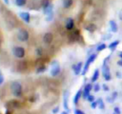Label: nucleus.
Returning a JSON list of instances; mask_svg holds the SVG:
<instances>
[{
	"mask_svg": "<svg viewBox=\"0 0 122 114\" xmlns=\"http://www.w3.org/2000/svg\"><path fill=\"white\" fill-rule=\"evenodd\" d=\"M97 102H98V107H99L100 109H104V108H105V104H104L102 98L97 99Z\"/></svg>",
	"mask_w": 122,
	"mask_h": 114,
	"instance_id": "26",
	"label": "nucleus"
},
{
	"mask_svg": "<svg viewBox=\"0 0 122 114\" xmlns=\"http://www.w3.org/2000/svg\"><path fill=\"white\" fill-rule=\"evenodd\" d=\"M87 100L90 102V103H92V102H93L95 99H94V96L93 95H92V94H90L89 96H88V98H87Z\"/></svg>",
	"mask_w": 122,
	"mask_h": 114,
	"instance_id": "32",
	"label": "nucleus"
},
{
	"mask_svg": "<svg viewBox=\"0 0 122 114\" xmlns=\"http://www.w3.org/2000/svg\"><path fill=\"white\" fill-rule=\"evenodd\" d=\"M60 114H69V112H68V111H66V110H65V111H62V112H61V113H60Z\"/></svg>",
	"mask_w": 122,
	"mask_h": 114,
	"instance_id": "43",
	"label": "nucleus"
},
{
	"mask_svg": "<svg viewBox=\"0 0 122 114\" xmlns=\"http://www.w3.org/2000/svg\"><path fill=\"white\" fill-rule=\"evenodd\" d=\"M58 111H59V105H56V106H55V107H53V108H52V110H51L52 114H56Z\"/></svg>",
	"mask_w": 122,
	"mask_h": 114,
	"instance_id": "33",
	"label": "nucleus"
},
{
	"mask_svg": "<svg viewBox=\"0 0 122 114\" xmlns=\"http://www.w3.org/2000/svg\"><path fill=\"white\" fill-rule=\"evenodd\" d=\"M107 101H108V103H110V104H112V103L114 102L112 97H107Z\"/></svg>",
	"mask_w": 122,
	"mask_h": 114,
	"instance_id": "38",
	"label": "nucleus"
},
{
	"mask_svg": "<svg viewBox=\"0 0 122 114\" xmlns=\"http://www.w3.org/2000/svg\"><path fill=\"white\" fill-rule=\"evenodd\" d=\"M52 10H53V5L51 4L49 7L43 9V13L46 15H50V14H52Z\"/></svg>",
	"mask_w": 122,
	"mask_h": 114,
	"instance_id": "15",
	"label": "nucleus"
},
{
	"mask_svg": "<svg viewBox=\"0 0 122 114\" xmlns=\"http://www.w3.org/2000/svg\"><path fill=\"white\" fill-rule=\"evenodd\" d=\"M102 88H103V90H104V91H109V90H110L109 86H108L107 85H105V84L102 86Z\"/></svg>",
	"mask_w": 122,
	"mask_h": 114,
	"instance_id": "36",
	"label": "nucleus"
},
{
	"mask_svg": "<svg viewBox=\"0 0 122 114\" xmlns=\"http://www.w3.org/2000/svg\"><path fill=\"white\" fill-rule=\"evenodd\" d=\"M97 106H98V102H97V100H96V101L94 100L93 102H92V103H91V107H92V108L95 109Z\"/></svg>",
	"mask_w": 122,
	"mask_h": 114,
	"instance_id": "27",
	"label": "nucleus"
},
{
	"mask_svg": "<svg viewBox=\"0 0 122 114\" xmlns=\"http://www.w3.org/2000/svg\"><path fill=\"white\" fill-rule=\"evenodd\" d=\"M60 72H61V67H60L58 62L54 61V65L52 64V67L51 69V75L52 77H56V76H58L60 74Z\"/></svg>",
	"mask_w": 122,
	"mask_h": 114,
	"instance_id": "6",
	"label": "nucleus"
},
{
	"mask_svg": "<svg viewBox=\"0 0 122 114\" xmlns=\"http://www.w3.org/2000/svg\"><path fill=\"white\" fill-rule=\"evenodd\" d=\"M46 69H47V66H46L45 65H40V66H38V67L36 68V73H43Z\"/></svg>",
	"mask_w": 122,
	"mask_h": 114,
	"instance_id": "22",
	"label": "nucleus"
},
{
	"mask_svg": "<svg viewBox=\"0 0 122 114\" xmlns=\"http://www.w3.org/2000/svg\"><path fill=\"white\" fill-rule=\"evenodd\" d=\"M51 4V0H42V1H41V6H42L43 9L49 7Z\"/></svg>",
	"mask_w": 122,
	"mask_h": 114,
	"instance_id": "23",
	"label": "nucleus"
},
{
	"mask_svg": "<svg viewBox=\"0 0 122 114\" xmlns=\"http://www.w3.org/2000/svg\"><path fill=\"white\" fill-rule=\"evenodd\" d=\"M113 114H115V113H113Z\"/></svg>",
	"mask_w": 122,
	"mask_h": 114,
	"instance_id": "47",
	"label": "nucleus"
},
{
	"mask_svg": "<svg viewBox=\"0 0 122 114\" xmlns=\"http://www.w3.org/2000/svg\"><path fill=\"white\" fill-rule=\"evenodd\" d=\"M3 1H4V3H5V4H7V5H9V4H10V0H3Z\"/></svg>",
	"mask_w": 122,
	"mask_h": 114,
	"instance_id": "42",
	"label": "nucleus"
},
{
	"mask_svg": "<svg viewBox=\"0 0 122 114\" xmlns=\"http://www.w3.org/2000/svg\"><path fill=\"white\" fill-rule=\"evenodd\" d=\"M82 66H83V63L82 62H78L77 64L72 66V69H73L74 75H79L82 72Z\"/></svg>",
	"mask_w": 122,
	"mask_h": 114,
	"instance_id": "9",
	"label": "nucleus"
},
{
	"mask_svg": "<svg viewBox=\"0 0 122 114\" xmlns=\"http://www.w3.org/2000/svg\"><path fill=\"white\" fill-rule=\"evenodd\" d=\"M69 94H70V91L68 89L64 90L63 92V107L66 111H68L69 113L71 112L70 110V107H69V104H68V98H69Z\"/></svg>",
	"mask_w": 122,
	"mask_h": 114,
	"instance_id": "8",
	"label": "nucleus"
},
{
	"mask_svg": "<svg viewBox=\"0 0 122 114\" xmlns=\"http://www.w3.org/2000/svg\"><path fill=\"white\" fill-rule=\"evenodd\" d=\"M106 48H107V45H106V44H104V43H102V44H100V45H98V46H97L96 50H97V51H102V50L106 49Z\"/></svg>",
	"mask_w": 122,
	"mask_h": 114,
	"instance_id": "25",
	"label": "nucleus"
},
{
	"mask_svg": "<svg viewBox=\"0 0 122 114\" xmlns=\"http://www.w3.org/2000/svg\"><path fill=\"white\" fill-rule=\"evenodd\" d=\"M100 88H101V87H100V85H99V84H95V85L93 86V91H94V92H98V91L100 90Z\"/></svg>",
	"mask_w": 122,
	"mask_h": 114,
	"instance_id": "28",
	"label": "nucleus"
},
{
	"mask_svg": "<svg viewBox=\"0 0 122 114\" xmlns=\"http://www.w3.org/2000/svg\"><path fill=\"white\" fill-rule=\"evenodd\" d=\"M52 16H53V13H52V14H50V15H47L46 20H47V21H51V20L52 19Z\"/></svg>",
	"mask_w": 122,
	"mask_h": 114,
	"instance_id": "37",
	"label": "nucleus"
},
{
	"mask_svg": "<svg viewBox=\"0 0 122 114\" xmlns=\"http://www.w3.org/2000/svg\"><path fill=\"white\" fill-rule=\"evenodd\" d=\"M71 36L72 37V41H78L79 38H80V32H79V30H78V29H75V30L71 34Z\"/></svg>",
	"mask_w": 122,
	"mask_h": 114,
	"instance_id": "18",
	"label": "nucleus"
},
{
	"mask_svg": "<svg viewBox=\"0 0 122 114\" xmlns=\"http://www.w3.org/2000/svg\"><path fill=\"white\" fill-rule=\"evenodd\" d=\"M6 114H11L10 110V109H7V111H6Z\"/></svg>",
	"mask_w": 122,
	"mask_h": 114,
	"instance_id": "44",
	"label": "nucleus"
},
{
	"mask_svg": "<svg viewBox=\"0 0 122 114\" xmlns=\"http://www.w3.org/2000/svg\"><path fill=\"white\" fill-rule=\"evenodd\" d=\"M73 4V0H63V7L65 9H69L72 6Z\"/></svg>",
	"mask_w": 122,
	"mask_h": 114,
	"instance_id": "20",
	"label": "nucleus"
},
{
	"mask_svg": "<svg viewBox=\"0 0 122 114\" xmlns=\"http://www.w3.org/2000/svg\"><path fill=\"white\" fill-rule=\"evenodd\" d=\"M19 17L25 22V23H30V14L28 11H22L19 13Z\"/></svg>",
	"mask_w": 122,
	"mask_h": 114,
	"instance_id": "10",
	"label": "nucleus"
},
{
	"mask_svg": "<svg viewBox=\"0 0 122 114\" xmlns=\"http://www.w3.org/2000/svg\"><path fill=\"white\" fill-rule=\"evenodd\" d=\"M98 78H99V69H98V68H96V69L94 70V72H93V74H92V78H91L92 83L96 82V81L98 80Z\"/></svg>",
	"mask_w": 122,
	"mask_h": 114,
	"instance_id": "16",
	"label": "nucleus"
},
{
	"mask_svg": "<svg viewBox=\"0 0 122 114\" xmlns=\"http://www.w3.org/2000/svg\"><path fill=\"white\" fill-rule=\"evenodd\" d=\"M82 91L83 90H81V89H79L77 92H76V94L74 95V98H73V104L76 105V104H78V102H79V99L82 97Z\"/></svg>",
	"mask_w": 122,
	"mask_h": 114,
	"instance_id": "14",
	"label": "nucleus"
},
{
	"mask_svg": "<svg viewBox=\"0 0 122 114\" xmlns=\"http://www.w3.org/2000/svg\"><path fill=\"white\" fill-rule=\"evenodd\" d=\"M119 57H120V59H122V51L119 53Z\"/></svg>",
	"mask_w": 122,
	"mask_h": 114,
	"instance_id": "45",
	"label": "nucleus"
},
{
	"mask_svg": "<svg viewBox=\"0 0 122 114\" xmlns=\"http://www.w3.org/2000/svg\"><path fill=\"white\" fill-rule=\"evenodd\" d=\"M10 91H11V94L14 97H21L22 96V92H23L22 85L18 81L11 82L10 83Z\"/></svg>",
	"mask_w": 122,
	"mask_h": 114,
	"instance_id": "1",
	"label": "nucleus"
},
{
	"mask_svg": "<svg viewBox=\"0 0 122 114\" xmlns=\"http://www.w3.org/2000/svg\"><path fill=\"white\" fill-rule=\"evenodd\" d=\"M96 58H97V54H96V53H92V54L89 55V57H88V59H87V61H86V63H85V65H84V67H83V69H82V72H81V74H82L83 76L86 75V73H87L88 70H89V67H90L91 64L93 63Z\"/></svg>",
	"mask_w": 122,
	"mask_h": 114,
	"instance_id": "3",
	"label": "nucleus"
},
{
	"mask_svg": "<svg viewBox=\"0 0 122 114\" xmlns=\"http://www.w3.org/2000/svg\"><path fill=\"white\" fill-rule=\"evenodd\" d=\"M12 54L18 58V59H22L25 57V54H26V50L23 47H14L12 48Z\"/></svg>",
	"mask_w": 122,
	"mask_h": 114,
	"instance_id": "5",
	"label": "nucleus"
},
{
	"mask_svg": "<svg viewBox=\"0 0 122 114\" xmlns=\"http://www.w3.org/2000/svg\"><path fill=\"white\" fill-rule=\"evenodd\" d=\"M119 43H120V41H119V40H115V41L112 42V43L109 45V48H110L112 51H113V50L116 48V47L119 45Z\"/></svg>",
	"mask_w": 122,
	"mask_h": 114,
	"instance_id": "19",
	"label": "nucleus"
},
{
	"mask_svg": "<svg viewBox=\"0 0 122 114\" xmlns=\"http://www.w3.org/2000/svg\"><path fill=\"white\" fill-rule=\"evenodd\" d=\"M30 38V33L27 29L25 28H20L19 31L17 32V39L21 42H26Z\"/></svg>",
	"mask_w": 122,
	"mask_h": 114,
	"instance_id": "4",
	"label": "nucleus"
},
{
	"mask_svg": "<svg viewBox=\"0 0 122 114\" xmlns=\"http://www.w3.org/2000/svg\"><path fill=\"white\" fill-rule=\"evenodd\" d=\"M4 80H5V78H4V75L2 74V72L0 71V86L4 83Z\"/></svg>",
	"mask_w": 122,
	"mask_h": 114,
	"instance_id": "35",
	"label": "nucleus"
},
{
	"mask_svg": "<svg viewBox=\"0 0 122 114\" xmlns=\"http://www.w3.org/2000/svg\"><path fill=\"white\" fill-rule=\"evenodd\" d=\"M92 89H93V86L92 85V83H88V84H86L85 86H84V90L82 91V97H83L84 99L87 100L88 96L91 94Z\"/></svg>",
	"mask_w": 122,
	"mask_h": 114,
	"instance_id": "7",
	"label": "nucleus"
},
{
	"mask_svg": "<svg viewBox=\"0 0 122 114\" xmlns=\"http://www.w3.org/2000/svg\"><path fill=\"white\" fill-rule=\"evenodd\" d=\"M52 40H53V35L51 32H47V33L44 34V36H43V42L45 44L49 45V44H51L52 42Z\"/></svg>",
	"mask_w": 122,
	"mask_h": 114,
	"instance_id": "12",
	"label": "nucleus"
},
{
	"mask_svg": "<svg viewBox=\"0 0 122 114\" xmlns=\"http://www.w3.org/2000/svg\"><path fill=\"white\" fill-rule=\"evenodd\" d=\"M116 77H118V78H120V77H122V75H121V73H120V71H117V72H116Z\"/></svg>",
	"mask_w": 122,
	"mask_h": 114,
	"instance_id": "39",
	"label": "nucleus"
},
{
	"mask_svg": "<svg viewBox=\"0 0 122 114\" xmlns=\"http://www.w3.org/2000/svg\"><path fill=\"white\" fill-rule=\"evenodd\" d=\"M109 24H110L111 31H112V32H117V30H118V27H117L116 22H115L114 20H111V21L109 22Z\"/></svg>",
	"mask_w": 122,
	"mask_h": 114,
	"instance_id": "13",
	"label": "nucleus"
},
{
	"mask_svg": "<svg viewBox=\"0 0 122 114\" xmlns=\"http://www.w3.org/2000/svg\"><path fill=\"white\" fill-rule=\"evenodd\" d=\"M8 106H10L12 108H19L20 105V102L18 101H10V103H8Z\"/></svg>",
	"mask_w": 122,
	"mask_h": 114,
	"instance_id": "17",
	"label": "nucleus"
},
{
	"mask_svg": "<svg viewBox=\"0 0 122 114\" xmlns=\"http://www.w3.org/2000/svg\"><path fill=\"white\" fill-rule=\"evenodd\" d=\"M65 28L68 30H71L74 28V21H73L72 18H71V17L70 18H67V20L65 22Z\"/></svg>",
	"mask_w": 122,
	"mask_h": 114,
	"instance_id": "11",
	"label": "nucleus"
},
{
	"mask_svg": "<svg viewBox=\"0 0 122 114\" xmlns=\"http://www.w3.org/2000/svg\"><path fill=\"white\" fill-rule=\"evenodd\" d=\"M73 113H74V114H86L84 111H82V110L79 109V108H75L74 111H73Z\"/></svg>",
	"mask_w": 122,
	"mask_h": 114,
	"instance_id": "30",
	"label": "nucleus"
},
{
	"mask_svg": "<svg viewBox=\"0 0 122 114\" xmlns=\"http://www.w3.org/2000/svg\"><path fill=\"white\" fill-rule=\"evenodd\" d=\"M117 96H118V93H117V91H113V92L112 93V95H111V97L112 98V100H113V101H115V100H116Z\"/></svg>",
	"mask_w": 122,
	"mask_h": 114,
	"instance_id": "29",
	"label": "nucleus"
},
{
	"mask_svg": "<svg viewBox=\"0 0 122 114\" xmlns=\"http://www.w3.org/2000/svg\"><path fill=\"white\" fill-rule=\"evenodd\" d=\"M27 3V0H15V5L18 7H24Z\"/></svg>",
	"mask_w": 122,
	"mask_h": 114,
	"instance_id": "24",
	"label": "nucleus"
},
{
	"mask_svg": "<svg viewBox=\"0 0 122 114\" xmlns=\"http://www.w3.org/2000/svg\"><path fill=\"white\" fill-rule=\"evenodd\" d=\"M36 55H38V57L42 56V48H36Z\"/></svg>",
	"mask_w": 122,
	"mask_h": 114,
	"instance_id": "31",
	"label": "nucleus"
},
{
	"mask_svg": "<svg viewBox=\"0 0 122 114\" xmlns=\"http://www.w3.org/2000/svg\"><path fill=\"white\" fill-rule=\"evenodd\" d=\"M85 28H86L88 31H90V32H93V31H95V29H96V26H95L94 24H89V25H87V26L85 27Z\"/></svg>",
	"mask_w": 122,
	"mask_h": 114,
	"instance_id": "21",
	"label": "nucleus"
},
{
	"mask_svg": "<svg viewBox=\"0 0 122 114\" xmlns=\"http://www.w3.org/2000/svg\"><path fill=\"white\" fill-rule=\"evenodd\" d=\"M113 110H114V113H115V114H121V110H120V108H119L118 106H115V107L113 108Z\"/></svg>",
	"mask_w": 122,
	"mask_h": 114,
	"instance_id": "34",
	"label": "nucleus"
},
{
	"mask_svg": "<svg viewBox=\"0 0 122 114\" xmlns=\"http://www.w3.org/2000/svg\"><path fill=\"white\" fill-rule=\"evenodd\" d=\"M110 59V56H108L104 62H103V65H102V74H103V77L106 81H111L112 79V75H111V71H110V67L108 66V61Z\"/></svg>",
	"mask_w": 122,
	"mask_h": 114,
	"instance_id": "2",
	"label": "nucleus"
},
{
	"mask_svg": "<svg viewBox=\"0 0 122 114\" xmlns=\"http://www.w3.org/2000/svg\"><path fill=\"white\" fill-rule=\"evenodd\" d=\"M0 47H1V39H0Z\"/></svg>",
	"mask_w": 122,
	"mask_h": 114,
	"instance_id": "46",
	"label": "nucleus"
},
{
	"mask_svg": "<svg viewBox=\"0 0 122 114\" xmlns=\"http://www.w3.org/2000/svg\"><path fill=\"white\" fill-rule=\"evenodd\" d=\"M117 65L120 66H122V59H120V60L117 62Z\"/></svg>",
	"mask_w": 122,
	"mask_h": 114,
	"instance_id": "40",
	"label": "nucleus"
},
{
	"mask_svg": "<svg viewBox=\"0 0 122 114\" xmlns=\"http://www.w3.org/2000/svg\"><path fill=\"white\" fill-rule=\"evenodd\" d=\"M119 19H120V20L122 21V10H121V11L119 12Z\"/></svg>",
	"mask_w": 122,
	"mask_h": 114,
	"instance_id": "41",
	"label": "nucleus"
}]
</instances>
